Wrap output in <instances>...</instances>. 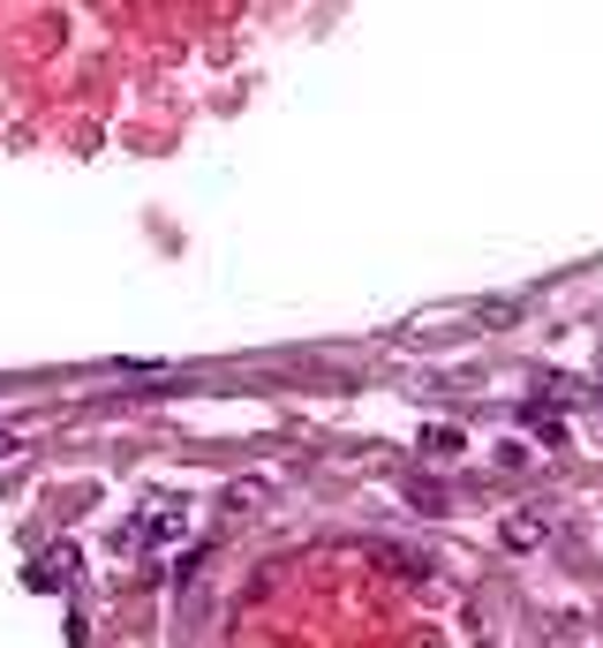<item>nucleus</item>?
<instances>
[{
    "label": "nucleus",
    "mask_w": 603,
    "mask_h": 648,
    "mask_svg": "<svg viewBox=\"0 0 603 648\" xmlns=\"http://www.w3.org/2000/svg\"><path fill=\"white\" fill-rule=\"evenodd\" d=\"M0 453H8V431H0Z\"/></svg>",
    "instance_id": "f03ea898"
},
{
    "label": "nucleus",
    "mask_w": 603,
    "mask_h": 648,
    "mask_svg": "<svg viewBox=\"0 0 603 648\" xmlns=\"http://www.w3.org/2000/svg\"><path fill=\"white\" fill-rule=\"evenodd\" d=\"M68 565H76V559H68V551H45V559L31 565L23 581H31V588H61V581H68Z\"/></svg>",
    "instance_id": "f257e3e1"
}]
</instances>
